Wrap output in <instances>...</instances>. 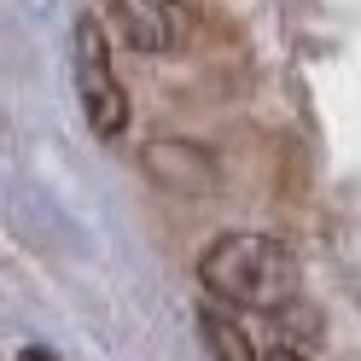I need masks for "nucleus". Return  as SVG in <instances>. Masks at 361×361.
<instances>
[{
    "label": "nucleus",
    "mask_w": 361,
    "mask_h": 361,
    "mask_svg": "<svg viewBox=\"0 0 361 361\" xmlns=\"http://www.w3.org/2000/svg\"><path fill=\"white\" fill-rule=\"evenodd\" d=\"M198 286L204 298L228 303L239 314H280L303 303V262L280 233L228 228L198 251Z\"/></svg>",
    "instance_id": "nucleus-1"
},
{
    "label": "nucleus",
    "mask_w": 361,
    "mask_h": 361,
    "mask_svg": "<svg viewBox=\"0 0 361 361\" xmlns=\"http://www.w3.org/2000/svg\"><path fill=\"white\" fill-rule=\"evenodd\" d=\"M71 82H76V99H82V117L99 140H123L128 128V94H123V76L111 64L105 47V30L94 18H76L71 24Z\"/></svg>",
    "instance_id": "nucleus-2"
},
{
    "label": "nucleus",
    "mask_w": 361,
    "mask_h": 361,
    "mask_svg": "<svg viewBox=\"0 0 361 361\" xmlns=\"http://www.w3.org/2000/svg\"><path fill=\"white\" fill-rule=\"evenodd\" d=\"M111 24L134 53L169 59L192 30V0H111Z\"/></svg>",
    "instance_id": "nucleus-3"
},
{
    "label": "nucleus",
    "mask_w": 361,
    "mask_h": 361,
    "mask_svg": "<svg viewBox=\"0 0 361 361\" xmlns=\"http://www.w3.org/2000/svg\"><path fill=\"white\" fill-rule=\"evenodd\" d=\"M198 338H204V350L216 361H262V344L239 326V309L216 303V298L198 303Z\"/></svg>",
    "instance_id": "nucleus-4"
},
{
    "label": "nucleus",
    "mask_w": 361,
    "mask_h": 361,
    "mask_svg": "<svg viewBox=\"0 0 361 361\" xmlns=\"http://www.w3.org/2000/svg\"><path fill=\"white\" fill-rule=\"evenodd\" d=\"M262 361H314L303 344H291V338H274V344H262Z\"/></svg>",
    "instance_id": "nucleus-5"
},
{
    "label": "nucleus",
    "mask_w": 361,
    "mask_h": 361,
    "mask_svg": "<svg viewBox=\"0 0 361 361\" xmlns=\"http://www.w3.org/2000/svg\"><path fill=\"white\" fill-rule=\"evenodd\" d=\"M18 361H59L53 350H41V344H30V350H18Z\"/></svg>",
    "instance_id": "nucleus-6"
}]
</instances>
